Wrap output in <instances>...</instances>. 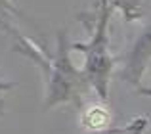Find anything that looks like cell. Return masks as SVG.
<instances>
[{
    "label": "cell",
    "mask_w": 151,
    "mask_h": 134,
    "mask_svg": "<svg viewBox=\"0 0 151 134\" xmlns=\"http://www.w3.org/2000/svg\"><path fill=\"white\" fill-rule=\"evenodd\" d=\"M82 123L90 130H103L109 127L111 115L105 109V105H90L84 113H82Z\"/></svg>",
    "instance_id": "obj_4"
},
{
    "label": "cell",
    "mask_w": 151,
    "mask_h": 134,
    "mask_svg": "<svg viewBox=\"0 0 151 134\" xmlns=\"http://www.w3.org/2000/svg\"><path fill=\"white\" fill-rule=\"evenodd\" d=\"M109 17L111 8L107 0H101V10L96 21L94 35L88 42H77L71 46V50H78L84 54V65L82 75L86 77L90 88L98 94L101 102H107L109 98V82L115 69V58L109 48Z\"/></svg>",
    "instance_id": "obj_1"
},
{
    "label": "cell",
    "mask_w": 151,
    "mask_h": 134,
    "mask_svg": "<svg viewBox=\"0 0 151 134\" xmlns=\"http://www.w3.org/2000/svg\"><path fill=\"white\" fill-rule=\"evenodd\" d=\"M151 63V25H147L134 40L130 52L124 58L121 77L130 84H140L147 65Z\"/></svg>",
    "instance_id": "obj_3"
},
{
    "label": "cell",
    "mask_w": 151,
    "mask_h": 134,
    "mask_svg": "<svg viewBox=\"0 0 151 134\" xmlns=\"http://www.w3.org/2000/svg\"><path fill=\"white\" fill-rule=\"evenodd\" d=\"M10 88H14V82H0V92H6V90H10ZM4 105V102L0 100V107Z\"/></svg>",
    "instance_id": "obj_5"
},
{
    "label": "cell",
    "mask_w": 151,
    "mask_h": 134,
    "mask_svg": "<svg viewBox=\"0 0 151 134\" xmlns=\"http://www.w3.org/2000/svg\"><path fill=\"white\" fill-rule=\"evenodd\" d=\"M140 94H144V96H149V98H151V88H140Z\"/></svg>",
    "instance_id": "obj_6"
},
{
    "label": "cell",
    "mask_w": 151,
    "mask_h": 134,
    "mask_svg": "<svg viewBox=\"0 0 151 134\" xmlns=\"http://www.w3.org/2000/svg\"><path fill=\"white\" fill-rule=\"evenodd\" d=\"M71 46L67 44L65 35H59L58 52L48 67V86H46V109L59 104H81L82 96L90 90V84L82 71L71 63Z\"/></svg>",
    "instance_id": "obj_2"
}]
</instances>
